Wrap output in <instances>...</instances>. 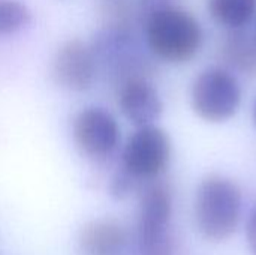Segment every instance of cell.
<instances>
[{
	"instance_id": "1",
	"label": "cell",
	"mask_w": 256,
	"mask_h": 255,
	"mask_svg": "<svg viewBox=\"0 0 256 255\" xmlns=\"http://www.w3.org/2000/svg\"><path fill=\"white\" fill-rule=\"evenodd\" d=\"M150 51L162 60L183 63L201 48L202 29L186 11L171 6L152 14L142 24Z\"/></svg>"
},
{
	"instance_id": "2",
	"label": "cell",
	"mask_w": 256,
	"mask_h": 255,
	"mask_svg": "<svg viewBox=\"0 0 256 255\" xmlns=\"http://www.w3.org/2000/svg\"><path fill=\"white\" fill-rule=\"evenodd\" d=\"M240 216V188L222 176L204 179L195 200V221L200 233L212 242L230 239L237 230Z\"/></svg>"
},
{
	"instance_id": "3",
	"label": "cell",
	"mask_w": 256,
	"mask_h": 255,
	"mask_svg": "<svg viewBox=\"0 0 256 255\" xmlns=\"http://www.w3.org/2000/svg\"><path fill=\"white\" fill-rule=\"evenodd\" d=\"M242 101L237 78L222 68L202 71L192 86V107L207 122H224L236 114Z\"/></svg>"
},
{
	"instance_id": "4",
	"label": "cell",
	"mask_w": 256,
	"mask_h": 255,
	"mask_svg": "<svg viewBox=\"0 0 256 255\" xmlns=\"http://www.w3.org/2000/svg\"><path fill=\"white\" fill-rule=\"evenodd\" d=\"M172 200L166 186H150L140 206L138 245L141 255H172Z\"/></svg>"
},
{
	"instance_id": "5",
	"label": "cell",
	"mask_w": 256,
	"mask_h": 255,
	"mask_svg": "<svg viewBox=\"0 0 256 255\" xmlns=\"http://www.w3.org/2000/svg\"><path fill=\"white\" fill-rule=\"evenodd\" d=\"M170 158L171 143L165 131L146 125L129 137L122 155V170L135 180L154 179L165 171Z\"/></svg>"
},
{
	"instance_id": "6",
	"label": "cell",
	"mask_w": 256,
	"mask_h": 255,
	"mask_svg": "<svg viewBox=\"0 0 256 255\" xmlns=\"http://www.w3.org/2000/svg\"><path fill=\"white\" fill-rule=\"evenodd\" d=\"M74 140L84 155L94 159L106 158L118 146V123L104 108H84L74 120Z\"/></svg>"
},
{
	"instance_id": "7",
	"label": "cell",
	"mask_w": 256,
	"mask_h": 255,
	"mask_svg": "<svg viewBox=\"0 0 256 255\" xmlns=\"http://www.w3.org/2000/svg\"><path fill=\"white\" fill-rule=\"evenodd\" d=\"M54 81L72 92L87 90L98 74V63L92 45L70 39L56 53L51 65Z\"/></svg>"
},
{
	"instance_id": "8",
	"label": "cell",
	"mask_w": 256,
	"mask_h": 255,
	"mask_svg": "<svg viewBox=\"0 0 256 255\" xmlns=\"http://www.w3.org/2000/svg\"><path fill=\"white\" fill-rule=\"evenodd\" d=\"M118 105L136 126L152 125L162 113V101L156 89L142 77H132L118 86Z\"/></svg>"
},
{
	"instance_id": "9",
	"label": "cell",
	"mask_w": 256,
	"mask_h": 255,
	"mask_svg": "<svg viewBox=\"0 0 256 255\" xmlns=\"http://www.w3.org/2000/svg\"><path fill=\"white\" fill-rule=\"evenodd\" d=\"M128 243L126 228L114 219H96L86 224L78 245L84 255H117Z\"/></svg>"
},
{
	"instance_id": "10",
	"label": "cell",
	"mask_w": 256,
	"mask_h": 255,
	"mask_svg": "<svg viewBox=\"0 0 256 255\" xmlns=\"http://www.w3.org/2000/svg\"><path fill=\"white\" fill-rule=\"evenodd\" d=\"M210 15L222 26L242 29L256 14V0H208Z\"/></svg>"
},
{
	"instance_id": "11",
	"label": "cell",
	"mask_w": 256,
	"mask_h": 255,
	"mask_svg": "<svg viewBox=\"0 0 256 255\" xmlns=\"http://www.w3.org/2000/svg\"><path fill=\"white\" fill-rule=\"evenodd\" d=\"M100 17L104 18V29L132 32L135 21L140 23L136 5L129 0H104L100 5Z\"/></svg>"
},
{
	"instance_id": "12",
	"label": "cell",
	"mask_w": 256,
	"mask_h": 255,
	"mask_svg": "<svg viewBox=\"0 0 256 255\" xmlns=\"http://www.w3.org/2000/svg\"><path fill=\"white\" fill-rule=\"evenodd\" d=\"M225 57L237 68L256 72V41L244 33L231 35L225 44Z\"/></svg>"
},
{
	"instance_id": "13",
	"label": "cell",
	"mask_w": 256,
	"mask_h": 255,
	"mask_svg": "<svg viewBox=\"0 0 256 255\" xmlns=\"http://www.w3.org/2000/svg\"><path fill=\"white\" fill-rule=\"evenodd\" d=\"M32 20L30 9L20 0H0V36L24 29Z\"/></svg>"
},
{
	"instance_id": "14",
	"label": "cell",
	"mask_w": 256,
	"mask_h": 255,
	"mask_svg": "<svg viewBox=\"0 0 256 255\" xmlns=\"http://www.w3.org/2000/svg\"><path fill=\"white\" fill-rule=\"evenodd\" d=\"M177 0H136V14H138V20L141 23V26L144 24V21L154 12L165 9V8H171L176 6Z\"/></svg>"
},
{
	"instance_id": "15",
	"label": "cell",
	"mask_w": 256,
	"mask_h": 255,
	"mask_svg": "<svg viewBox=\"0 0 256 255\" xmlns=\"http://www.w3.org/2000/svg\"><path fill=\"white\" fill-rule=\"evenodd\" d=\"M135 182L136 180L132 176H129L126 171L122 170V173H118L111 182V194L116 198H124L134 191Z\"/></svg>"
},
{
	"instance_id": "16",
	"label": "cell",
	"mask_w": 256,
	"mask_h": 255,
	"mask_svg": "<svg viewBox=\"0 0 256 255\" xmlns=\"http://www.w3.org/2000/svg\"><path fill=\"white\" fill-rule=\"evenodd\" d=\"M246 234H248V243L252 251V254L256 255V207L252 210L248 225H246Z\"/></svg>"
},
{
	"instance_id": "17",
	"label": "cell",
	"mask_w": 256,
	"mask_h": 255,
	"mask_svg": "<svg viewBox=\"0 0 256 255\" xmlns=\"http://www.w3.org/2000/svg\"><path fill=\"white\" fill-rule=\"evenodd\" d=\"M254 120H255V123H256V101H255V107H254Z\"/></svg>"
}]
</instances>
